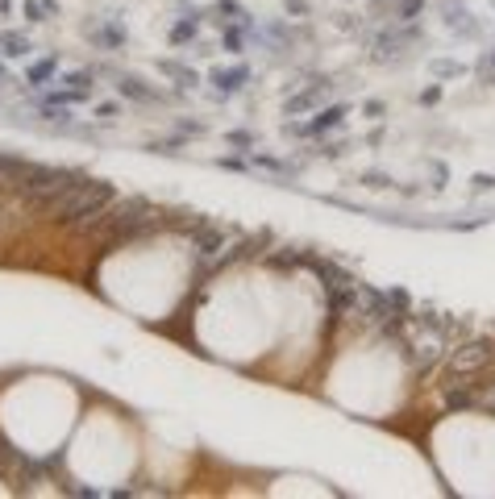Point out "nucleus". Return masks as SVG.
Listing matches in <instances>:
<instances>
[{
    "label": "nucleus",
    "mask_w": 495,
    "mask_h": 499,
    "mask_svg": "<svg viewBox=\"0 0 495 499\" xmlns=\"http://www.w3.org/2000/svg\"><path fill=\"white\" fill-rule=\"evenodd\" d=\"M112 200H117V187H112V183L75 171L71 183L42 208V216H54V221H67V225H83V229H88V225H96V221L112 208Z\"/></svg>",
    "instance_id": "f257e3e1"
},
{
    "label": "nucleus",
    "mask_w": 495,
    "mask_h": 499,
    "mask_svg": "<svg viewBox=\"0 0 495 499\" xmlns=\"http://www.w3.org/2000/svg\"><path fill=\"white\" fill-rule=\"evenodd\" d=\"M100 225L108 229L112 241H138V237H146L163 225V212L154 204L138 200V196L134 200H112V208L100 216Z\"/></svg>",
    "instance_id": "f03ea898"
},
{
    "label": "nucleus",
    "mask_w": 495,
    "mask_h": 499,
    "mask_svg": "<svg viewBox=\"0 0 495 499\" xmlns=\"http://www.w3.org/2000/svg\"><path fill=\"white\" fill-rule=\"evenodd\" d=\"M241 241L237 229H225V225H212V221H196L192 225V250H196V258H200V271H216L229 254H233V245Z\"/></svg>",
    "instance_id": "7ed1b4c3"
},
{
    "label": "nucleus",
    "mask_w": 495,
    "mask_h": 499,
    "mask_svg": "<svg viewBox=\"0 0 495 499\" xmlns=\"http://www.w3.org/2000/svg\"><path fill=\"white\" fill-rule=\"evenodd\" d=\"M117 88H121V96H125V100H159V96H163L159 88H146V79H138V75H125Z\"/></svg>",
    "instance_id": "20e7f679"
},
{
    "label": "nucleus",
    "mask_w": 495,
    "mask_h": 499,
    "mask_svg": "<svg viewBox=\"0 0 495 499\" xmlns=\"http://www.w3.org/2000/svg\"><path fill=\"white\" fill-rule=\"evenodd\" d=\"M341 116H345V108L337 104V108H325V112H316V121L312 125H300V134H325V130H337V125H341Z\"/></svg>",
    "instance_id": "39448f33"
},
{
    "label": "nucleus",
    "mask_w": 495,
    "mask_h": 499,
    "mask_svg": "<svg viewBox=\"0 0 495 499\" xmlns=\"http://www.w3.org/2000/svg\"><path fill=\"white\" fill-rule=\"evenodd\" d=\"M250 79V67H233V71H212V83L221 88V92H241V83Z\"/></svg>",
    "instance_id": "423d86ee"
},
{
    "label": "nucleus",
    "mask_w": 495,
    "mask_h": 499,
    "mask_svg": "<svg viewBox=\"0 0 495 499\" xmlns=\"http://www.w3.org/2000/svg\"><path fill=\"white\" fill-rule=\"evenodd\" d=\"M321 96H325V88H308V92H300L296 100H287V116H292V112H304V108H312Z\"/></svg>",
    "instance_id": "0eeeda50"
},
{
    "label": "nucleus",
    "mask_w": 495,
    "mask_h": 499,
    "mask_svg": "<svg viewBox=\"0 0 495 499\" xmlns=\"http://www.w3.org/2000/svg\"><path fill=\"white\" fill-rule=\"evenodd\" d=\"M445 21H449V30H458V34H470V38L478 34V26H474L466 13H458V9H449V17H445Z\"/></svg>",
    "instance_id": "6e6552de"
},
{
    "label": "nucleus",
    "mask_w": 495,
    "mask_h": 499,
    "mask_svg": "<svg viewBox=\"0 0 495 499\" xmlns=\"http://www.w3.org/2000/svg\"><path fill=\"white\" fill-rule=\"evenodd\" d=\"M0 46H5V54H30V42L21 34H0Z\"/></svg>",
    "instance_id": "1a4fd4ad"
},
{
    "label": "nucleus",
    "mask_w": 495,
    "mask_h": 499,
    "mask_svg": "<svg viewBox=\"0 0 495 499\" xmlns=\"http://www.w3.org/2000/svg\"><path fill=\"white\" fill-rule=\"evenodd\" d=\"M196 30H200V21H196V17H188V21H179V26L171 30V42L179 46V42H188V38H196Z\"/></svg>",
    "instance_id": "9d476101"
},
{
    "label": "nucleus",
    "mask_w": 495,
    "mask_h": 499,
    "mask_svg": "<svg viewBox=\"0 0 495 499\" xmlns=\"http://www.w3.org/2000/svg\"><path fill=\"white\" fill-rule=\"evenodd\" d=\"M221 13H225L229 21H237V26H250V17H245V9L237 5V0H221Z\"/></svg>",
    "instance_id": "9b49d317"
},
{
    "label": "nucleus",
    "mask_w": 495,
    "mask_h": 499,
    "mask_svg": "<svg viewBox=\"0 0 495 499\" xmlns=\"http://www.w3.org/2000/svg\"><path fill=\"white\" fill-rule=\"evenodd\" d=\"M50 75H54V59H42V63L30 67V83H42V79H50Z\"/></svg>",
    "instance_id": "f8f14e48"
},
{
    "label": "nucleus",
    "mask_w": 495,
    "mask_h": 499,
    "mask_svg": "<svg viewBox=\"0 0 495 499\" xmlns=\"http://www.w3.org/2000/svg\"><path fill=\"white\" fill-rule=\"evenodd\" d=\"M425 9V0H400V21H412Z\"/></svg>",
    "instance_id": "ddd939ff"
},
{
    "label": "nucleus",
    "mask_w": 495,
    "mask_h": 499,
    "mask_svg": "<svg viewBox=\"0 0 495 499\" xmlns=\"http://www.w3.org/2000/svg\"><path fill=\"white\" fill-rule=\"evenodd\" d=\"M225 46H229V54H241V30H229V34H225Z\"/></svg>",
    "instance_id": "4468645a"
},
{
    "label": "nucleus",
    "mask_w": 495,
    "mask_h": 499,
    "mask_svg": "<svg viewBox=\"0 0 495 499\" xmlns=\"http://www.w3.org/2000/svg\"><path fill=\"white\" fill-rule=\"evenodd\" d=\"M433 71H437V75H462L458 63H433Z\"/></svg>",
    "instance_id": "2eb2a0df"
},
{
    "label": "nucleus",
    "mask_w": 495,
    "mask_h": 499,
    "mask_svg": "<svg viewBox=\"0 0 495 499\" xmlns=\"http://www.w3.org/2000/svg\"><path fill=\"white\" fill-rule=\"evenodd\" d=\"M437 96H441V88H425V92H421V104H437Z\"/></svg>",
    "instance_id": "dca6fc26"
},
{
    "label": "nucleus",
    "mask_w": 495,
    "mask_h": 499,
    "mask_svg": "<svg viewBox=\"0 0 495 499\" xmlns=\"http://www.w3.org/2000/svg\"><path fill=\"white\" fill-rule=\"evenodd\" d=\"M287 9H292V13H304L308 5H304V0H287Z\"/></svg>",
    "instance_id": "f3484780"
},
{
    "label": "nucleus",
    "mask_w": 495,
    "mask_h": 499,
    "mask_svg": "<svg viewBox=\"0 0 495 499\" xmlns=\"http://www.w3.org/2000/svg\"><path fill=\"white\" fill-rule=\"evenodd\" d=\"M487 67H491V71H495V54H491V59H487Z\"/></svg>",
    "instance_id": "a211bd4d"
},
{
    "label": "nucleus",
    "mask_w": 495,
    "mask_h": 499,
    "mask_svg": "<svg viewBox=\"0 0 495 499\" xmlns=\"http://www.w3.org/2000/svg\"><path fill=\"white\" fill-rule=\"evenodd\" d=\"M0 79H5V71H0Z\"/></svg>",
    "instance_id": "6ab92c4d"
}]
</instances>
